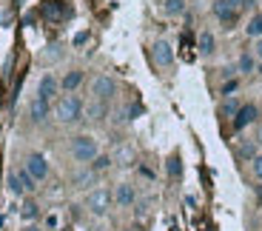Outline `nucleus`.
I'll list each match as a JSON object with an SVG mask.
<instances>
[{
    "label": "nucleus",
    "mask_w": 262,
    "mask_h": 231,
    "mask_svg": "<svg viewBox=\"0 0 262 231\" xmlns=\"http://www.w3.org/2000/svg\"><path fill=\"white\" fill-rule=\"evenodd\" d=\"M83 112H85V103L80 100L77 92L72 94H60L57 100H54V120H57L60 125H74L83 120Z\"/></svg>",
    "instance_id": "nucleus-1"
},
{
    "label": "nucleus",
    "mask_w": 262,
    "mask_h": 231,
    "mask_svg": "<svg viewBox=\"0 0 262 231\" xmlns=\"http://www.w3.org/2000/svg\"><path fill=\"white\" fill-rule=\"evenodd\" d=\"M69 154L77 165H92L100 154V143L94 134H74L69 143Z\"/></svg>",
    "instance_id": "nucleus-2"
},
{
    "label": "nucleus",
    "mask_w": 262,
    "mask_h": 231,
    "mask_svg": "<svg viewBox=\"0 0 262 231\" xmlns=\"http://www.w3.org/2000/svg\"><path fill=\"white\" fill-rule=\"evenodd\" d=\"M112 205H114V200H112V188H105V185H100V188H92V192L85 194V200H83V208L92 217H105V214L112 212Z\"/></svg>",
    "instance_id": "nucleus-3"
},
{
    "label": "nucleus",
    "mask_w": 262,
    "mask_h": 231,
    "mask_svg": "<svg viewBox=\"0 0 262 231\" xmlns=\"http://www.w3.org/2000/svg\"><path fill=\"white\" fill-rule=\"evenodd\" d=\"M6 185L14 197H32V194L37 192V180H34L26 169H12V172L6 174Z\"/></svg>",
    "instance_id": "nucleus-4"
},
{
    "label": "nucleus",
    "mask_w": 262,
    "mask_h": 231,
    "mask_svg": "<svg viewBox=\"0 0 262 231\" xmlns=\"http://www.w3.org/2000/svg\"><path fill=\"white\" fill-rule=\"evenodd\" d=\"M117 97V80L112 74H97L92 80V100H100V103H112Z\"/></svg>",
    "instance_id": "nucleus-5"
},
{
    "label": "nucleus",
    "mask_w": 262,
    "mask_h": 231,
    "mask_svg": "<svg viewBox=\"0 0 262 231\" xmlns=\"http://www.w3.org/2000/svg\"><path fill=\"white\" fill-rule=\"evenodd\" d=\"M23 169H26L29 174H32L37 183H43V180H49V174H52V165H49L46 154L40 152H29L26 160H23Z\"/></svg>",
    "instance_id": "nucleus-6"
},
{
    "label": "nucleus",
    "mask_w": 262,
    "mask_h": 231,
    "mask_svg": "<svg viewBox=\"0 0 262 231\" xmlns=\"http://www.w3.org/2000/svg\"><path fill=\"white\" fill-rule=\"evenodd\" d=\"M112 200L117 208H131V205H137V188L131 183H117L112 188Z\"/></svg>",
    "instance_id": "nucleus-7"
},
{
    "label": "nucleus",
    "mask_w": 262,
    "mask_h": 231,
    "mask_svg": "<svg viewBox=\"0 0 262 231\" xmlns=\"http://www.w3.org/2000/svg\"><path fill=\"white\" fill-rule=\"evenodd\" d=\"M151 57H154L157 69H171V66H174V49H171L168 40H154V46H151Z\"/></svg>",
    "instance_id": "nucleus-8"
},
{
    "label": "nucleus",
    "mask_w": 262,
    "mask_h": 231,
    "mask_svg": "<svg viewBox=\"0 0 262 231\" xmlns=\"http://www.w3.org/2000/svg\"><path fill=\"white\" fill-rule=\"evenodd\" d=\"M37 97L46 100V103L57 100L60 97V77H54L52 72L43 74V77H40V83H37Z\"/></svg>",
    "instance_id": "nucleus-9"
},
{
    "label": "nucleus",
    "mask_w": 262,
    "mask_h": 231,
    "mask_svg": "<svg viewBox=\"0 0 262 231\" xmlns=\"http://www.w3.org/2000/svg\"><path fill=\"white\" fill-rule=\"evenodd\" d=\"M211 12H214V17L220 20V23H223L225 29H234L236 17H239V9L231 6L228 0H216L214 6H211Z\"/></svg>",
    "instance_id": "nucleus-10"
},
{
    "label": "nucleus",
    "mask_w": 262,
    "mask_h": 231,
    "mask_svg": "<svg viewBox=\"0 0 262 231\" xmlns=\"http://www.w3.org/2000/svg\"><path fill=\"white\" fill-rule=\"evenodd\" d=\"M256 114H259V109H256L254 103H245V106H239V112H236V117H234V129H236V132L248 129L251 123H256Z\"/></svg>",
    "instance_id": "nucleus-11"
},
{
    "label": "nucleus",
    "mask_w": 262,
    "mask_h": 231,
    "mask_svg": "<svg viewBox=\"0 0 262 231\" xmlns=\"http://www.w3.org/2000/svg\"><path fill=\"white\" fill-rule=\"evenodd\" d=\"M49 114H52V103H46V100L34 97L32 103H29V117H32V123H46Z\"/></svg>",
    "instance_id": "nucleus-12"
},
{
    "label": "nucleus",
    "mask_w": 262,
    "mask_h": 231,
    "mask_svg": "<svg viewBox=\"0 0 262 231\" xmlns=\"http://www.w3.org/2000/svg\"><path fill=\"white\" fill-rule=\"evenodd\" d=\"M83 77H85V74L80 72V69H69V72H66L63 77H60V92H63V94L77 92L80 83H83Z\"/></svg>",
    "instance_id": "nucleus-13"
},
{
    "label": "nucleus",
    "mask_w": 262,
    "mask_h": 231,
    "mask_svg": "<svg viewBox=\"0 0 262 231\" xmlns=\"http://www.w3.org/2000/svg\"><path fill=\"white\" fill-rule=\"evenodd\" d=\"M105 112H108V103H100V100H92V103L85 106L83 117H85V120H94V123H100V120H105Z\"/></svg>",
    "instance_id": "nucleus-14"
},
{
    "label": "nucleus",
    "mask_w": 262,
    "mask_h": 231,
    "mask_svg": "<svg viewBox=\"0 0 262 231\" xmlns=\"http://www.w3.org/2000/svg\"><path fill=\"white\" fill-rule=\"evenodd\" d=\"M94 180H97V174H94L92 169H89V165H85V169H83L80 174H74L72 183H74V188H89V192H92V183H94Z\"/></svg>",
    "instance_id": "nucleus-15"
},
{
    "label": "nucleus",
    "mask_w": 262,
    "mask_h": 231,
    "mask_svg": "<svg viewBox=\"0 0 262 231\" xmlns=\"http://www.w3.org/2000/svg\"><path fill=\"white\" fill-rule=\"evenodd\" d=\"M245 34L254 37V40L262 37V12H256V14H251V17H248V23H245Z\"/></svg>",
    "instance_id": "nucleus-16"
},
{
    "label": "nucleus",
    "mask_w": 262,
    "mask_h": 231,
    "mask_svg": "<svg viewBox=\"0 0 262 231\" xmlns=\"http://www.w3.org/2000/svg\"><path fill=\"white\" fill-rule=\"evenodd\" d=\"M236 72L239 74H251V72H256V57L251 52H243L239 54V60H236Z\"/></svg>",
    "instance_id": "nucleus-17"
},
{
    "label": "nucleus",
    "mask_w": 262,
    "mask_h": 231,
    "mask_svg": "<svg viewBox=\"0 0 262 231\" xmlns=\"http://www.w3.org/2000/svg\"><path fill=\"white\" fill-rule=\"evenodd\" d=\"M196 49H200V54H203V57H211V54H214V49H216L214 34H211V32H203V34H200V43H196Z\"/></svg>",
    "instance_id": "nucleus-18"
},
{
    "label": "nucleus",
    "mask_w": 262,
    "mask_h": 231,
    "mask_svg": "<svg viewBox=\"0 0 262 231\" xmlns=\"http://www.w3.org/2000/svg\"><path fill=\"white\" fill-rule=\"evenodd\" d=\"M37 214H40V205L34 203V200H26V197H23V205H20V217L29 223V220H37Z\"/></svg>",
    "instance_id": "nucleus-19"
},
{
    "label": "nucleus",
    "mask_w": 262,
    "mask_h": 231,
    "mask_svg": "<svg viewBox=\"0 0 262 231\" xmlns=\"http://www.w3.org/2000/svg\"><path fill=\"white\" fill-rule=\"evenodd\" d=\"M163 12L168 14V17H180V14H185V0H165Z\"/></svg>",
    "instance_id": "nucleus-20"
},
{
    "label": "nucleus",
    "mask_w": 262,
    "mask_h": 231,
    "mask_svg": "<svg viewBox=\"0 0 262 231\" xmlns=\"http://www.w3.org/2000/svg\"><path fill=\"white\" fill-rule=\"evenodd\" d=\"M108 165H112V157H108V154H97V160H94V163L89 165V169H92L94 174H100V172H105Z\"/></svg>",
    "instance_id": "nucleus-21"
},
{
    "label": "nucleus",
    "mask_w": 262,
    "mask_h": 231,
    "mask_svg": "<svg viewBox=\"0 0 262 231\" xmlns=\"http://www.w3.org/2000/svg\"><path fill=\"white\" fill-rule=\"evenodd\" d=\"M236 112H239V103H236V100H225V103H223V117H231V120H234Z\"/></svg>",
    "instance_id": "nucleus-22"
},
{
    "label": "nucleus",
    "mask_w": 262,
    "mask_h": 231,
    "mask_svg": "<svg viewBox=\"0 0 262 231\" xmlns=\"http://www.w3.org/2000/svg\"><path fill=\"white\" fill-rule=\"evenodd\" d=\"M251 172H254V177L262 183V154H256V157L251 160Z\"/></svg>",
    "instance_id": "nucleus-23"
},
{
    "label": "nucleus",
    "mask_w": 262,
    "mask_h": 231,
    "mask_svg": "<svg viewBox=\"0 0 262 231\" xmlns=\"http://www.w3.org/2000/svg\"><path fill=\"white\" fill-rule=\"evenodd\" d=\"M256 57V63H262V37L259 40H254V52H251Z\"/></svg>",
    "instance_id": "nucleus-24"
},
{
    "label": "nucleus",
    "mask_w": 262,
    "mask_h": 231,
    "mask_svg": "<svg viewBox=\"0 0 262 231\" xmlns=\"http://www.w3.org/2000/svg\"><path fill=\"white\" fill-rule=\"evenodd\" d=\"M85 40H89V32H83V34H77V37H74V46H83Z\"/></svg>",
    "instance_id": "nucleus-25"
},
{
    "label": "nucleus",
    "mask_w": 262,
    "mask_h": 231,
    "mask_svg": "<svg viewBox=\"0 0 262 231\" xmlns=\"http://www.w3.org/2000/svg\"><path fill=\"white\" fill-rule=\"evenodd\" d=\"M228 3H231V6H236V9H245L251 0H228Z\"/></svg>",
    "instance_id": "nucleus-26"
},
{
    "label": "nucleus",
    "mask_w": 262,
    "mask_h": 231,
    "mask_svg": "<svg viewBox=\"0 0 262 231\" xmlns=\"http://www.w3.org/2000/svg\"><path fill=\"white\" fill-rule=\"evenodd\" d=\"M234 89H236V83H234V80H231V83H225V86H223V94H228V92H234Z\"/></svg>",
    "instance_id": "nucleus-27"
},
{
    "label": "nucleus",
    "mask_w": 262,
    "mask_h": 231,
    "mask_svg": "<svg viewBox=\"0 0 262 231\" xmlns=\"http://www.w3.org/2000/svg\"><path fill=\"white\" fill-rule=\"evenodd\" d=\"M20 231H43V228H40V225H34V223H32V225H23V228H20Z\"/></svg>",
    "instance_id": "nucleus-28"
},
{
    "label": "nucleus",
    "mask_w": 262,
    "mask_h": 231,
    "mask_svg": "<svg viewBox=\"0 0 262 231\" xmlns=\"http://www.w3.org/2000/svg\"><path fill=\"white\" fill-rule=\"evenodd\" d=\"M256 145H262V123H259V129H256Z\"/></svg>",
    "instance_id": "nucleus-29"
},
{
    "label": "nucleus",
    "mask_w": 262,
    "mask_h": 231,
    "mask_svg": "<svg viewBox=\"0 0 262 231\" xmlns=\"http://www.w3.org/2000/svg\"><path fill=\"white\" fill-rule=\"evenodd\" d=\"M256 203L262 205V185H259V192H256Z\"/></svg>",
    "instance_id": "nucleus-30"
},
{
    "label": "nucleus",
    "mask_w": 262,
    "mask_h": 231,
    "mask_svg": "<svg viewBox=\"0 0 262 231\" xmlns=\"http://www.w3.org/2000/svg\"><path fill=\"white\" fill-rule=\"evenodd\" d=\"M92 231H108V228H105V225H97V228H92Z\"/></svg>",
    "instance_id": "nucleus-31"
},
{
    "label": "nucleus",
    "mask_w": 262,
    "mask_h": 231,
    "mask_svg": "<svg viewBox=\"0 0 262 231\" xmlns=\"http://www.w3.org/2000/svg\"><path fill=\"white\" fill-rule=\"evenodd\" d=\"M256 72H259V74H262V63H256Z\"/></svg>",
    "instance_id": "nucleus-32"
}]
</instances>
